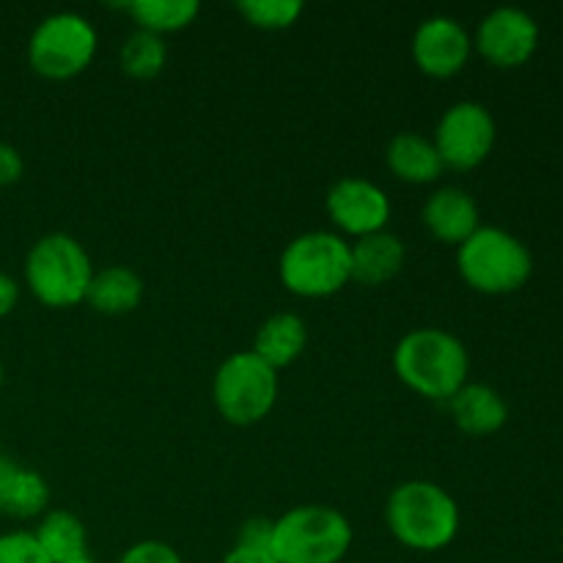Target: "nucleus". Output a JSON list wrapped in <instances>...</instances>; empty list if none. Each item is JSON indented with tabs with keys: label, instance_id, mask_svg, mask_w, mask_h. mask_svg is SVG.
Returning a JSON list of instances; mask_svg holds the SVG:
<instances>
[{
	"label": "nucleus",
	"instance_id": "f257e3e1",
	"mask_svg": "<svg viewBox=\"0 0 563 563\" xmlns=\"http://www.w3.org/2000/svg\"><path fill=\"white\" fill-rule=\"evenodd\" d=\"M394 372L418 396L449 401L471 374V355L454 333L443 328H418L399 339Z\"/></svg>",
	"mask_w": 563,
	"mask_h": 563
},
{
	"label": "nucleus",
	"instance_id": "f03ea898",
	"mask_svg": "<svg viewBox=\"0 0 563 563\" xmlns=\"http://www.w3.org/2000/svg\"><path fill=\"white\" fill-rule=\"evenodd\" d=\"M460 506L434 482H401L385 504V526L394 539L418 553H438L460 533Z\"/></svg>",
	"mask_w": 563,
	"mask_h": 563
},
{
	"label": "nucleus",
	"instance_id": "7ed1b4c3",
	"mask_svg": "<svg viewBox=\"0 0 563 563\" xmlns=\"http://www.w3.org/2000/svg\"><path fill=\"white\" fill-rule=\"evenodd\" d=\"M91 278V256L82 242L64 231L38 236L25 256L27 289L49 308H71L86 302Z\"/></svg>",
	"mask_w": 563,
	"mask_h": 563
},
{
	"label": "nucleus",
	"instance_id": "20e7f679",
	"mask_svg": "<svg viewBox=\"0 0 563 563\" xmlns=\"http://www.w3.org/2000/svg\"><path fill=\"white\" fill-rule=\"evenodd\" d=\"M456 269L471 289L482 295H511L533 273V256L526 242L498 225H478L456 247Z\"/></svg>",
	"mask_w": 563,
	"mask_h": 563
},
{
	"label": "nucleus",
	"instance_id": "39448f33",
	"mask_svg": "<svg viewBox=\"0 0 563 563\" xmlns=\"http://www.w3.org/2000/svg\"><path fill=\"white\" fill-rule=\"evenodd\" d=\"M278 275L297 297L319 300L339 295L352 280L350 242L335 231H306L284 247Z\"/></svg>",
	"mask_w": 563,
	"mask_h": 563
},
{
	"label": "nucleus",
	"instance_id": "423d86ee",
	"mask_svg": "<svg viewBox=\"0 0 563 563\" xmlns=\"http://www.w3.org/2000/svg\"><path fill=\"white\" fill-rule=\"evenodd\" d=\"M350 548L352 526L333 506H295L273 520L275 563H341Z\"/></svg>",
	"mask_w": 563,
	"mask_h": 563
},
{
	"label": "nucleus",
	"instance_id": "0eeeda50",
	"mask_svg": "<svg viewBox=\"0 0 563 563\" xmlns=\"http://www.w3.org/2000/svg\"><path fill=\"white\" fill-rule=\"evenodd\" d=\"M278 372L256 352H234L218 366L212 379V401L234 427H253L273 412L278 401Z\"/></svg>",
	"mask_w": 563,
	"mask_h": 563
},
{
	"label": "nucleus",
	"instance_id": "6e6552de",
	"mask_svg": "<svg viewBox=\"0 0 563 563\" xmlns=\"http://www.w3.org/2000/svg\"><path fill=\"white\" fill-rule=\"evenodd\" d=\"M97 55V31L77 11H55L33 27L27 64L47 80H69L86 71Z\"/></svg>",
	"mask_w": 563,
	"mask_h": 563
},
{
	"label": "nucleus",
	"instance_id": "1a4fd4ad",
	"mask_svg": "<svg viewBox=\"0 0 563 563\" xmlns=\"http://www.w3.org/2000/svg\"><path fill=\"white\" fill-rule=\"evenodd\" d=\"M498 126L493 113L482 102H456L440 115L438 130H434V146L440 159L451 170H473L493 154Z\"/></svg>",
	"mask_w": 563,
	"mask_h": 563
},
{
	"label": "nucleus",
	"instance_id": "9d476101",
	"mask_svg": "<svg viewBox=\"0 0 563 563\" xmlns=\"http://www.w3.org/2000/svg\"><path fill=\"white\" fill-rule=\"evenodd\" d=\"M324 209L335 229L355 240L385 231L390 220L388 192L361 176H344V179L333 181L328 198H324Z\"/></svg>",
	"mask_w": 563,
	"mask_h": 563
},
{
	"label": "nucleus",
	"instance_id": "9b49d317",
	"mask_svg": "<svg viewBox=\"0 0 563 563\" xmlns=\"http://www.w3.org/2000/svg\"><path fill=\"white\" fill-rule=\"evenodd\" d=\"M478 53L500 69H515L531 60L539 47V25L528 11L515 5L493 9L476 27Z\"/></svg>",
	"mask_w": 563,
	"mask_h": 563
},
{
	"label": "nucleus",
	"instance_id": "f8f14e48",
	"mask_svg": "<svg viewBox=\"0 0 563 563\" xmlns=\"http://www.w3.org/2000/svg\"><path fill=\"white\" fill-rule=\"evenodd\" d=\"M412 60L429 77H454L465 69L471 58L473 38L460 20L445 14L427 16L412 33Z\"/></svg>",
	"mask_w": 563,
	"mask_h": 563
},
{
	"label": "nucleus",
	"instance_id": "ddd939ff",
	"mask_svg": "<svg viewBox=\"0 0 563 563\" xmlns=\"http://www.w3.org/2000/svg\"><path fill=\"white\" fill-rule=\"evenodd\" d=\"M421 220L434 240L456 247L482 225L476 198L456 185L438 187L423 203Z\"/></svg>",
	"mask_w": 563,
	"mask_h": 563
},
{
	"label": "nucleus",
	"instance_id": "4468645a",
	"mask_svg": "<svg viewBox=\"0 0 563 563\" xmlns=\"http://www.w3.org/2000/svg\"><path fill=\"white\" fill-rule=\"evenodd\" d=\"M451 418L456 427L473 438H487V434L500 432L509 421V407L504 396L484 383H465L449 399Z\"/></svg>",
	"mask_w": 563,
	"mask_h": 563
},
{
	"label": "nucleus",
	"instance_id": "2eb2a0df",
	"mask_svg": "<svg viewBox=\"0 0 563 563\" xmlns=\"http://www.w3.org/2000/svg\"><path fill=\"white\" fill-rule=\"evenodd\" d=\"M352 280L363 286H383L401 273L407 258L405 242L390 231L361 236L350 242Z\"/></svg>",
	"mask_w": 563,
	"mask_h": 563
},
{
	"label": "nucleus",
	"instance_id": "dca6fc26",
	"mask_svg": "<svg viewBox=\"0 0 563 563\" xmlns=\"http://www.w3.org/2000/svg\"><path fill=\"white\" fill-rule=\"evenodd\" d=\"M385 163L394 170L396 179L407 185H432L445 170L434 141L421 132H399L390 137L385 148Z\"/></svg>",
	"mask_w": 563,
	"mask_h": 563
},
{
	"label": "nucleus",
	"instance_id": "f3484780",
	"mask_svg": "<svg viewBox=\"0 0 563 563\" xmlns=\"http://www.w3.org/2000/svg\"><path fill=\"white\" fill-rule=\"evenodd\" d=\"M306 344L308 328L302 322V317H297L291 311H280L264 319L262 328L256 330L251 352H256L269 368L280 372V368L291 366L306 352Z\"/></svg>",
	"mask_w": 563,
	"mask_h": 563
},
{
	"label": "nucleus",
	"instance_id": "a211bd4d",
	"mask_svg": "<svg viewBox=\"0 0 563 563\" xmlns=\"http://www.w3.org/2000/svg\"><path fill=\"white\" fill-rule=\"evenodd\" d=\"M0 504H3V515L9 517H20V520L42 517L49 506L47 478L0 456Z\"/></svg>",
	"mask_w": 563,
	"mask_h": 563
},
{
	"label": "nucleus",
	"instance_id": "6ab92c4d",
	"mask_svg": "<svg viewBox=\"0 0 563 563\" xmlns=\"http://www.w3.org/2000/svg\"><path fill=\"white\" fill-rule=\"evenodd\" d=\"M143 291H146V286L135 269L113 264V267L93 269L86 302L104 317H124L141 306Z\"/></svg>",
	"mask_w": 563,
	"mask_h": 563
},
{
	"label": "nucleus",
	"instance_id": "aec40b11",
	"mask_svg": "<svg viewBox=\"0 0 563 563\" xmlns=\"http://www.w3.org/2000/svg\"><path fill=\"white\" fill-rule=\"evenodd\" d=\"M33 539L49 563H69L88 555V531L75 511L49 509L33 531Z\"/></svg>",
	"mask_w": 563,
	"mask_h": 563
},
{
	"label": "nucleus",
	"instance_id": "412c9836",
	"mask_svg": "<svg viewBox=\"0 0 563 563\" xmlns=\"http://www.w3.org/2000/svg\"><path fill=\"white\" fill-rule=\"evenodd\" d=\"M126 11L141 31L165 36V33L185 31L187 25H192L201 5L198 0H135V3H126Z\"/></svg>",
	"mask_w": 563,
	"mask_h": 563
},
{
	"label": "nucleus",
	"instance_id": "4be33fe9",
	"mask_svg": "<svg viewBox=\"0 0 563 563\" xmlns=\"http://www.w3.org/2000/svg\"><path fill=\"white\" fill-rule=\"evenodd\" d=\"M119 64L124 69V75L135 77V80H152L168 64V44L157 33H148L137 27L121 44Z\"/></svg>",
	"mask_w": 563,
	"mask_h": 563
},
{
	"label": "nucleus",
	"instance_id": "5701e85b",
	"mask_svg": "<svg viewBox=\"0 0 563 563\" xmlns=\"http://www.w3.org/2000/svg\"><path fill=\"white\" fill-rule=\"evenodd\" d=\"M236 11L253 27H262V31H284V27H291L300 20L306 5L300 0H242V3H236Z\"/></svg>",
	"mask_w": 563,
	"mask_h": 563
},
{
	"label": "nucleus",
	"instance_id": "b1692460",
	"mask_svg": "<svg viewBox=\"0 0 563 563\" xmlns=\"http://www.w3.org/2000/svg\"><path fill=\"white\" fill-rule=\"evenodd\" d=\"M0 563H49L36 544L33 533L11 531L0 533Z\"/></svg>",
	"mask_w": 563,
	"mask_h": 563
},
{
	"label": "nucleus",
	"instance_id": "393cba45",
	"mask_svg": "<svg viewBox=\"0 0 563 563\" xmlns=\"http://www.w3.org/2000/svg\"><path fill=\"white\" fill-rule=\"evenodd\" d=\"M119 563H185V559H181L179 550L170 548L168 542L143 539V542H135L132 548H126Z\"/></svg>",
	"mask_w": 563,
	"mask_h": 563
},
{
	"label": "nucleus",
	"instance_id": "a878e982",
	"mask_svg": "<svg viewBox=\"0 0 563 563\" xmlns=\"http://www.w3.org/2000/svg\"><path fill=\"white\" fill-rule=\"evenodd\" d=\"M22 170H25V163H22L20 148L0 141V187H9L14 181H20Z\"/></svg>",
	"mask_w": 563,
	"mask_h": 563
},
{
	"label": "nucleus",
	"instance_id": "bb28decb",
	"mask_svg": "<svg viewBox=\"0 0 563 563\" xmlns=\"http://www.w3.org/2000/svg\"><path fill=\"white\" fill-rule=\"evenodd\" d=\"M220 563H275V555L269 548H258V544L236 542L229 553L223 555Z\"/></svg>",
	"mask_w": 563,
	"mask_h": 563
},
{
	"label": "nucleus",
	"instance_id": "cd10ccee",
	"mask_svg": "<svg viewBox=\"0 0 563 563\" xmlns=\"http://www.w3.org/2000/svg\"><path fill=\"white\" fill-rule=\"evenodd\" d=\"M20 302V284L9 273H0V319L9 317Z\"/></svg>",
	"mask_w": 563,
	"mask_h": 563
},
{
	"label": "nucleus",
	"instance_id": "c85d7f7f",
	"mask_svg": "<svg viewBox=\"0 0 563 563\" xmlns=\"http://www.w3.org/2000/svg\"><path fill=\"white\" fill-rule=\"evenodd\" d=\"M69 563H99V561H93L91 555H82V559H77V561H69Z\"/></svg>",
	"mask_w": 563,
	"mask_h": 563
},
{
	"label": "nucleus",
	"instance_id": "c756f323",
	"mask_svg": "<svg viewBox=\"0 0 563 563\" xmlns=\"http://www.w3.org/2000/svg\"><path fill=\"white\" fill-rule=\"evenodd\" d=\"M0 385H3V363H0Z\"/></svg>",
	"mask_w": 563,
	"mask_h": 563
},
{
	"label": "nucleus",
	"instance_id": "7c9ffc66",
	"mask_svg": "<svg viewBox=\"0 0 563 563\" xmlns=\"http://www.w3.org/2000/svg\"><path fill=\"white\" fill-rule=\"evenodd\" d=\"M0 517H3V504H0Z\"/></svg>",
	"mask_w": 563,
	"mask_h": 563
}]
</instances>
